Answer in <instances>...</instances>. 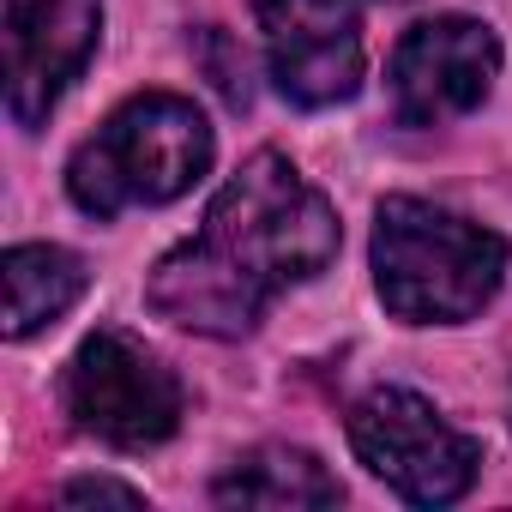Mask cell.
Instances as JSON below:
<instances>
[{"label":"cell","mask_w":512,"mask_h":512,"mask_svg":"<svg viewBox=\"0 0 512 512\" xmlns=\"http://www.w3.org/2000/svg\"><path fill=\"white\" fill-rule=\"evenodd\" d=\"M338 247L332 199L284 151H253L217 187L205 223L151 266L145 302L181 332L247 338L290 284L320 278Z\"/></svg>","instance_id":"1"},{"label":"cell","mask_w":512,"mask_h":512,"mask_svg":"<svg viewBox=\"0 0 512 512\" xmlns=\"http://www.w3.org/2000/svg\"><path fill=\"white\" fill-rule=\"evenodd\" d=\"M506 278V241L446 205L392 193L374 211V290L404 326H464Z\"/></svg>","instance_id":"2"},{"label":"cell","mask_w":512,"mask_h":512,"mask_svg":"<svg viewBox=\"0 0 512 512\" xmlns=\"http://www.w3.org/2000/svg\"><path fill=\"white\" fill-rule=\"evenodd\" d=\"M211 121L193 97H127L67 163V193L85 217H121L133 205H169L211 169Z\"/></svg>","instance_id":"3"},{"label":"cell","mask_w":512,"mask_h":512,"mask_svg":"<svg viewBox=\"0 0 512 512\" xmlns=\"http://www.w3.org/2000/svg\"><path fill=\"white\" fill-rule=\"evenodd\" d=\"M61 404L79 434H91L115 452H151L187 416V392H181L175 368H163V356L145 350L121 326H97L73 350V362L61 374Z\"/></svg>","instance_id":"4"},{"label":"cell","mask_w":512,"mask_h":512,"mask_svg":"<svg viewBox=\"0 0 512 512\" xmlns=\"http://www.w3.org/2000/svg\"><path fill=\"white\" fill-rule=\"evenodd\" d=\"M350 446L410 506H452L482 470V446L410 386H374L350 410Z\"/></svg>","instance_id":"5"},{"label":"cell","mask_w":512,"mask_h":512,"mask_svg":"<svg viewBox=\"0 0 512 512\" xmlns=\"http://www.w3.org/2000/svg\"><path fill=\"white\" fill-rule=\"evenodd\" d=\"M494 79H500V37L464 13L410 25L386 67L392 115L404 127H446V121L482 109Z\"/></svg>","instance_id":"6"},{"label":"cell","mask_w":512,"mask_h":512,"mask_svg":"<svg viewBox=\"0 0 512 512\" xmlns=\"http://www.w3.org/2000/svg\"><path fill=\"white\" fill-rule=\"evenodd\" d=\"M272 85L296 109H332L362 91V0H253Z\"/></svg>","instance_id":"7"},{"label":"cell","mask_w":512,"mask_h":512,"mask_svg":"<svg viewBox=\"0 0 512 512\" xmlns=\"http://www.w3.org/2000/svg\"><path fill=\"white\" fill-rule=\"evenodd\" d=\"M103 37V0H7V109L43 127Z\"/></svg>","instance_id":"8"},{"label":"cell","mask_w":512,"mask_h":512,"mask_svg":"<svg viewBox=\"0 0 512 512\" xmlns=\"http://www.w3.org/2000/svg\"><path fill=\"white\" fill-rule=\"evenodd\" d=\"M211 500L247 512H302V506H338L344 482L302 446H253L211 482Z\"/></svg>","instance_id":"9"},{"label":"cell","mask_w":512,"mask_h":512,"mask_svg":"<svg viewBox=\"0 0 512 512\" xmlns=\"http://www.w3.org/2000/svg\"><path fill=\"white\" fill-rule=\"evenodd\" d=\"M0 284H7V338H31L55 326L79 296H85V260L55 241H19L0 260Z\"/></svg>","instance_id":"10"},{"label":"cell","mask_w":512,"mask_h":512,"mask_svg":"<svg viewBox=\"0 0 512 512\" xmlns=\"http://www.w3.org/2000/svg\"><path fill=\"white\" fill-rule=\"evenodd\" d=\"M61 500H67V506H91V500L145 506V494H139V488H127V482H109V476H79V482H67V488H61Z\"/></svg>","instance_id":"11"}]
</instances>
